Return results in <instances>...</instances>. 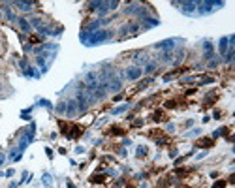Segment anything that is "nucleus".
<instances>
[{"label":"nucleus","mask_w":235,"mask_h":188,"mask_svg":"<svg viewBox=\"0 0 235 188\" xmlns=\"http://www.w3.org/2000/svg\"><path fill=\"white\" fill-rule=\"evenodd\" d=\"M113 36L111 30H96V32H81V43L85 45H98V43H104V41H107L109 38Z\"/></svg>","instance_id":"1"},{"label":"nucleus","mask_w":235,"mask_h":188,"mask_svg":"<svg viewBox=\"0 0 235 188\" xmlns=\"http://www.w3.org/2000/svg\"><path fill=\"white\" fill-rule=\"evenodd\" d=\"M224 2H196V8L199 15H205V13H211L218 8H222Z\"/></svg>","instance_id":"2"},{"label":"nucleus","mask_w":235,"mask_h":188,"mask_svg":"<svg viewBox=\"0 0 235 188\" xmlns=\"http://www.w3.org/2000/svg\"><path fill=\"white\" fill-rule=\"evenodd\" d=\"M124 11L128 15H137V17H147V10L141 4H128V8H124Z\"/></svg>","instance_id":"3"},{"label":"nucleus","mask_w":235,"mask_h":188,"mask_svg":"<svg viewBox=\"0 0 235 188\" xmlns=\"http://www.w3.org/2000/svg\"><path fill=\"white\" fill-rule=\"evenodd\" d=\"M141 73H143V70L137 68V66H132V68H126L122 72V77H126L128 81H136L141 77Z\"/></svg>","instance_id":"4"},{"label":"nucleus","mask_w":235,"mask_h":188,"mask_svg":"<svg viewBox=\"0 0 235 188\" xmlns=\"http://www.w3.org/2000/svg\"><path fill=\"white\" fill-rule=\"evenodd\" d=\"M173 6H181V11L186 15H196V2H173Z\"/></svg>","instance_id":"5"},{"label":"nucleus","mask_w":235,"mask_h":188,"mask_svg":"<svg viewBox=\"0 0 235 188\" xmlns=\"http://www.w3.org/2000/svg\"><path fill=\"white\" fill-rule=\"evenodd\" d=\"M77 113H79V107H77V102L72 98V100H68L66 102V115L68 117H75Z\"/></svg>","instance_id":"6"},{"label":"nucleus","mask_w":235,"mask_h":188,"mask_svg":"<svg viewBox=\"0 0 235 188\" xmlns=\"http://www.w3.org/2000/svg\"><path fill=\"white\" fill-rule=\"evenodd\" d=\"M105 88H107L109 92H119V90L122 88V83H120V79L113 77L111 81H107V83H105Z\"/></svg>","instance_id":"7"},{"label":"nucleus","mask_w":235,"mask_h":188,"mask_svg":"<svg viewBox=\"0 0 235 188\" xmlns=\"http://www.w3.org/2000/svg\"><path fill=\"white\" fill-rule=\"evenodd\" d=\"M173 47H175V40H166V41L156 43V49H164V51H171Z\"/></svg>","instance_id":"8"},{"label":"nucleus","mask_w":235,"mask_h":188,"mask_svg":"<svg viewBox=\"0 0 235 188\" xmlns=\"http://www.w3.org/2000/svg\"><path fill=\"white\" fill-rule=\"evenodd\" d=\"M139 30V25H124L120 28V36H126V34H134Z\"/></svg>","instance_id":"9"},{"label":"nucleus","mask_w":235,"mask_h":188,"mask_svg":"<svg viewBox=\"0 0 235 188\" xmlns=\"http://www.w3.org/2000/svg\"><path fill=\"white\" fill-rule=\"evenodd\" d=\"M141 23H143L145 28H152V26H158L160 25V21L158 19H152V17H143V19H141Z\"/></svg>","instance_id":"10"},{"label":"nucleus","mask_w":235,"mask_h":188,"mask_svg":"<svg viewBox=\"0 0 235 188\" xmlns=\"http://www.w3.org/2000/svg\"><path fill=\"white\" fill-rule=\"evenodd\" d=\"M134 62L136 64H149V55L147 53H136L134 55Z\"/></svg>","instance_id":"11"},{"label":"nucleus","mask_w":235,"mask_h":188,"mask_svg":"<svg viewBox=\"0 0 235 188\" xmlns=\"http://www.w3.org/2000/svg\"><path fill=\"white\" fill-rule=\"evenodd\" d=\"M13 6H17L21 11H30L34 8V2H13Z\"/></svg>","instance_id":"12"},{"label":"nucleus","mask_w":235,"mask_h":188,"mask_svg":"<svg viewBox=\"0 0 235 188\" xmlns=\"http://www.w3.org/2000/svg\"><path fill=\"white\" fill-rule=\"evenodd\" d=\"M21 156H23V151H19V149H13V151L10 152V160H13V162L21 160Z\"/></svg>","instance_id":"13"},{"label":"nucleus","mask_w":235,"mask_h":188,"mask_svg":"<svg viewBox=\"0 0 235 188\" xmlns=\"http://www.w3.org/2000/svg\"><path fill=\"white\" fill-rule=\"evenodd\" d=\"M218 49H220V55H226V51H227V38H222V40H220Z\"/></svg>","instance_id":"14"},{"label":"nucleus","mask_w":235,"mask_h":188,"mask_svg":"<svg viewBox=\"0 0 235 188\" xmlns=\"http://www.w3.org/2000/svg\"><path fill=\"white\" fill-rule=\"evenodd\" d=\"M41 181H44L45 188H51V186H53V179H51V175H49V173H45V175L41 177Z\"/></svg>","instance_id":"15"},{"label":"nucleus","mask_w":235,"mask_h":188,"mask_svg":"<svg viewBox=\"0 0 235 188\" xmlns=\"http://www.w3.org/2000/svg\"><path fill=\"white\" fill-rule=\"evenodd\" d=\"M17 23H19V26H21V28H23L25 32L30 30V25H28V21H25V19H17Z\"/></svg>","instance_id":"16"},{"label":"nucleus","mask_w":235,"mask_h":188,"mask_svg":"<svg viewBox=\"0 0 235 188\" xmlns=\"http://www.w3.org/2000/svg\"><path fill=\"white\" fill-rule=\"evenodd\" d=\"M154 70H156V62H149V64L145 66V72H147V73H152Z\"/></svg>","instance_id":"17"},{"label":"nucleus","mask_w":235,"mask_h":188,"mask_svg":"<svg viewBox=\"0 0 235 188\" xmlns=\"http://www.w3.org/2000/svg\"><path fill=\"white\" fill-rule=\"evenodd\" d=\"M199 134H201V128H196V130H192V132H186L184 136H186V137H194V136H199Z\"/></svg>","instance_id":"18"},{"label":"nucleus","mask_w":235,"mask_h":188,"mask_svg":"<svg viewBox=\"0 0 235 188\" xmlns=\"http://www.w3.org/2000/svg\"><path fill=\"white\" fill-rule=\"evenodd\" d=\"M4 11H6V17H8L10 21H17V17L11 13V10H10V8H4Z\"/></svg>","instance_id":"19"},{"label":"nucleus","mask_w":235,"mask_h":188,"mask_svg":"<svg viewBox=\"0 0 235 188\" xmlns=\"http://www.w3.org/2000/svg\"><path fill=\"white\" fill-rule=\"evenodd\" d=\"M56 111H59V113H66V102H60L59 106H56Z\"/></svg>","instance_id":"20"},{"label":"nucleus","mask_w":235,"mask_h":188,"mask_svg":"<svg viewBox=\"0 0 235 188\" xmlns=\"http://www.w3.org/2000/svg\"><path fill=\"white\" fill-rule=\"evenodd\" d=\"M128 109V103H124V106H120V107H117L115 111H113V115H119V113H122V111H126Z\"/></svg>","instance_id":"21"},{"label":"nucleus","mask_w":235,"mask_h":188,"mask_svg":"<svg viewBox=\"0 0 235 188\" xmlns=\"http://www.w3.org/2000/svg\"><path fill=\"white\" fill-rule=\"evenodd\" d=\"M212 145V141L211 139H205V141H199V147H211Z\"/></svg>","instance_id":"22"},{"label":"nucleus","mask_w":235,"mask_h":188,"mask_svg":"<svg viewBox=\"0 0 235 188\" xmlns=\"http://www.w3.org/2000/svg\"><path fill=\"white\" fill-rule=\"evenodd\" d=\"M147 154V147H137V156H143Z\"/></svg>","instance_id":"23"},{"label":"nucleus","mask_w":235,"mask_h":188,"mask_svg":"<svg viewBox=\"0 0 235 188\" xmlns=\"http://www.w3.org/2000/svg\"><path fill=\"white\" fill-rule=\"evenodd\" d=\"M226 186V183H224V181H218V183H215V184H212V188H224Z\"/></svg>","instance_id":"24"},{"label":"nucleus","mask_w":235,"mask_h":188,"mask_svg":"<svg viewBox=\"0 0 235 188\" xmlns=\"http://www.w3.org/2000/svg\"><path fill=\"white\" fill-rule=\"evenodd\" d=\"M6 162V154H4V152H0V166H2Z\"/></svg>","instance_id":"25"},{"label":"nucleus","mask_w":235,"mask_h":188,"mask_svg":"<svg viewBox=\"0 0 235 188\" xmlns=\"http://www.w3.org/2000/svg\"><path fill=\"white\" fill-rule=\"evenodd\" d=\"M216 64H218V60H211V62H209V68H215Z\"/></svg>","instance_id":"26"},{"label":"nucleus","mask_w":235,"mask_h":188,"mask_svg":"<svg viewBox=\"0 0 235 188\" xmlns=\"http://www.w3.org/2000/svg\"><path fill=\"white\" fill-rule=\"evenodd\" d=\"M13 173H15L13 169H8V171H6V177H13Z\"/></svg>","instance_id":"27"},{"label":"nucleus","mask_w":235,"mask_h":188,"mask_svg":"<svg viewBox=\"0 0 235 188\" xmlns=\"http://www.w3.org/2000/svg\"><path fill=\"white\" fill-rule=\"evenodd\" d=\"M175 130V124H167V132H173Z\"/></svg>","instance_id":"28"},{"label":"nucleus","mask_w":235,"mask_h":188,"mask_svg":"<svg viewBox=\"0 0 235 188\" xmlns=\"http://www.w3.org/2000/svg\"><path fill=\"white\" fill-rule=\"evenodd\" d=\"M45 152H47V156H49V158H53V151H51V149H45Z\"/></svg>","instance_id":"29"},{"label":"nucleus","mask_w":235,"mask_h":188,"mask_svg":"<svg viewBox=\"0 0 235 188\" xmlns=\"http://www.w3.org/2000/svg\"><path fill=\"white\" fill-rule=\"evenodd\" d=\"M0 90H2V85H0Z\"/></svg>","instance_id":"30"}]
</instances>
